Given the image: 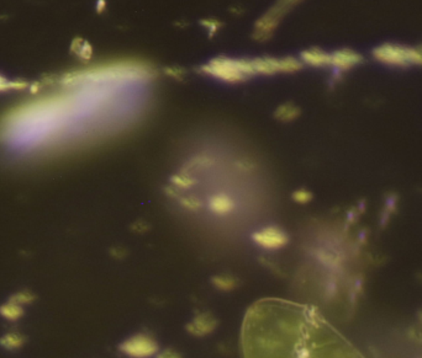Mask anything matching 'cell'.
<instances>
[{"instance_id": "1", "label": "cell", "mask_w": 422, "mask_h": 358, "mask_svg": "<svg viewBox=\"0 0 422 358\" xmlns=\"http://www.w3.org/2000/svg\"><path fill=\"white\" fill-rule=\"evenodd\" d=\"M244 358H363L318 310L285 299H259L241 328Z\"/></svg>"}, {"instance_id": "2", "label": "cell", "mask_w": 422, "mask_h": 358, "mask_svg": "<svg viewBox=\"0 0 422 358\" xmlns=\"http://www.w3.org/2000/svg\"><path fill=\"white\" fill-rule=\"evenodd\" d=\"M202 71L219 79L226 80L230 83L245 80L248 75L256 73L252 62L244 60L237 61L225 57H220L210 62L208 66L202 67Z\"/></svg>"}, {"instance_id": "3", "label": "cell", "mask_w": 422, "mask_h": 358, "mask_svg": "<svg viewBox=\"0 0 422 358\" xmlns=\"http://www.w3.org/2000/svg\"><path fill=\"white\" fill-rule=\"evenodd\" d=\"M374 58L388 66L403 67L409 64L422 66V46L406 47L400 44L386 43L374 49Z\"/></svg>"}, {"instance_id": "4", "label": "cell", "mask_w": 422, "mask_h": 358, "mask_svg": "<svg viewBox=\"0 0 422 358\" xmlns=\"http://www.w3.org/2000/svg\"><path fill=\"white\" fill-rule=\"evenodd\" d=\"M117 348L124 357L154 358L161 347L153 335L142 331L126 337Z\"/></svg>"}, {"instance_id": "5", "label": "cell", "mask_w": 422, "mask_h": 358, "mask_svg": "<svg viewBox=\"0 0 422 358\" xmlns=\"http://www.w3.org/2000/svg\"><path fill=\"white\" fill-rule=\"evenodd\" d=\"M252 240L261 249L268 250V251L283 249L289 243L287 233L277 227H267V228H262L259 231H255L252 234Z\"/></svg>"}, {"instance_id": "6", "label": "cell", "mask_w": 422, "mask_h": 358, "mask_svg": "<svg viewBox=\"0 0 422 358\" xmlns=\"http://www.w3.org/2000/svg\"><path fill=\"white\" fill-rule=\"evenodd\" d=\"M219 327L218 318L210 311H200L190 319L185 325V331L196 339H204L209 335L214 334Z\"/></svg>"}, {"instance_id": "7", "label": "cell", "mask_w": 422, "mask_h": 358, "mask_svg": "<svg viewBox=\"0 0 422 358\" xmlns=\"http://www.w3.org/2000/svg\"><path fill=\"white\" fill-rule=\"evenodd\" d=\"M361 55L352 49H340L331 55V66L341 71L351 69L361 63Z\"/></svg>"}, {"instance_id": "8", "label": "cell", "mask_w": 422, "mask_h": 358, "mask_svg": "<svg viewBox=\"0 0 422 358\" xmlns=\"http://www.w3.org/2000/svg\"><path fill=\"white\" fill-rule=\"evenodd\" d=\"M301 60L312 67H325L331 64V55L318 49L304 51L301 53Z\"/></svg>"}, {"instance_id": "9", "label": "cell", "mask_w": 422, "mask_h": 358, "mask_svg": "<svg viewBox=\"0 0 422 358\" xmlns=\"http://www.w3.org/2000/svg\"><path fill=\"white\" fill-rule=\"evenodd\" d=\"M211 285H214L215 290L218 291L228 293V292L235 291L239 287V279L233 274L221 273L211 279Z\"/></svg>"}, {"instance_id": "10", "label": "cell", "mask_w": 422, "mask_h": 358, "mask_svg": "<svg viewBox=\"0 0 422 358\" xmlns=\"http://www.w3.org/2000/svg\"><path fill=\"white\" fill-rule=\"evenodd\" d=\"M211 212L219 216L228 214L233 209V202L226 194H216L209 203Z\"/></svg>"}, {"instance_id": "11", "label": "cell", "mask_w": 422, "mask_h": 358, "mask_svg": "<svg viewBox=\"0 0 422 358\" xmlns=\"http://www.w3.org/2000/svg\"><path fill=\"white\" fill-rule=\"evenodd\" d=\"M253 63L256 73L274 74L281 72V60L276 58H257Z\"/></svg>"}, {"instance_id": "12", "label": "cell", "mask_w": 422, "mask_h": 358, "mask_svg": "<svg viewBox=\"0 0 422 358\" xmlns=\"http://www.w3.org/2000/svg\"><path fill=\"white\" fill-rule=\"evenodd\" d=\"M23 316H24V309L19 304L12 303L10 301H8L5 303L0 305V316L4 318L5 320L15 322Z\"/></svg>"}, {"instance_id": "13", "label": "cell", "mask_w": 422, "mask_h": 358, "mask_svg": "<svg viewBox=\"0 0 422 358\" xmlns=\"http://www.w3.org/2000/svg\"><path fill=\"white\" fill-rule=\"evenodd\" d=\"M25 344V337L20 333L16 331H10L6 333L0 337V346L5 350H18L21 348Z\"/></svg>"}, {"instance_id": "14", "label": "cell", "mask_w": 422, "mask_h": 358, "mask_svg": "<svg viewBox=\"0 0 422 358\" xmlns=\"http://www.w3.org/2000/svg\"><path fill=\"white\" fill-rule=\"evenodd\" d=\"M299 115V109L294 106L293 103H284L277 110L276 117L281 121H292Z\"/></svg>"}, {"instance_id": "15", "label": "cell", "mask_w": 422, "mask_h": 358, "mask_svg": "<svg viewBox=\"0 0 422 358\" xmlns=\"http://www.w3.org/2000/svg\"><path fill=\"white\" fill-rule=\"evenodd\" d=\"M34 299H35V296L30 291H20L16 292L15 294H12V297L9 298L8 301H10L12 303H16L23 307V305L34 302Z\"/></svg>"}, {"instance_id": "16", "label": "cell", "mask_w": 422, "mask_h": 358, "mask_svg": "<svg viewBox=\"0 0 422 358\" xmlns=\"http://www.w3.org/2000/svg\"><path fill=\"white\" fill-rule=\"evenodd\" d=\"M27 86V83L25 81H10V80L5 79L4 77L0 75V92L1 91L6 90H23Z\"/></svg>"}, {"instance_id": "17", "label": "cell", "mask_w": 422, "mask_h": 358, "mask_svg": "<svg viewBox=\"0 0 422 358\" xmlns=\"http://www.w3.org/2000/svg\"><path fill=\"white\" fill-rule=\"evenodd\" d=\"M301 69V64L295 58H284L281 60V72L283 73H293Z\"/></svg>"}, {"instance_id": "18", "label": "cell", "mask_w": 422, "mask_h": 358, "mask_svg": "<svg viewBox=\"0 0 422 358\" xmlns=\"http://www.w3.org/2000/svg\"><path fill=\"white\" fill-rule=\"evenodd\" d=\"M154 358H183V356L176 348L167 347V348H159V351Z\"/></svg>"}, {"instance_id": "19", "label": "cell", "mask_w": 422, "mask_h": 358, "mask_svg": "<svg viewBox=\"0 0 422 358\" xmlns=\"http://www.w3.org/2000/svg\"><path fill=\"white\" fill-rule=\"evenodd\" d=\"M172 182L178 188H190L191 185H194V180H191L189 177H184V175H174V177H172Z\"/></svg>"}, {"instance_id": "20", "label": "cell", "mask_w": 422, "mask_h": 358, "mask_svg": "<svg viewBox=\"0 0 422 358\" xmlns=\"http://www.w3.org/2000/svg\"><path fill=\"white\" fill-rule=\"evenodd\" d=\"M312 194L306 190H298L293 194L294 200L296 201L298 203H307L309 201L312 200Z\"/></svg>"}, {"instance_id": "21", "label": "cell", "mask_w": 422, "mask_h": 358, "mask_svg": "<svg viewBox=\"0 0 422 358\" xmlns=\"http://www.w3.org/2000/svg\"><path fill=\"white\" fill-rule=\"evenodd\" d=\"M77 55H80V58L83 60H89L92 57V47L88 42H83V44L80 46V49H78Z\"/></svg>"}, {"instance_id": "22", "label": "cell", "mask_w": 422, "mask_h": 358, "mask_svg": "<svg viewBox=\"0 0 422 358\" xmlns=\"http://www.w3.org/2000/svg\"><path fill=\"white\" fill-rule=\"evenodd\" d=\"M180 203H182L184 207H187L190 211H196V209H199L200 206H202L199 201L188 200V199H184V200L180 201Z\"/></svg>"}, {"instance_id": "23", "label": "cell", "mask_w": 422, "mask_h": 358, "mask_svg": "<svg viewBox=\"0 0 422 358\" xmlns=\"http://www.w3.org/2000/svg\"><path fill=\"white\" fill-rule=\"evenodd\" d=\"M202 25L209 27L210 32L214 35L215 32L218 31V29L220 27L221 24L220 23H218V21H214V20H204V21H202Z\"/></svg>"}]
</instances>
